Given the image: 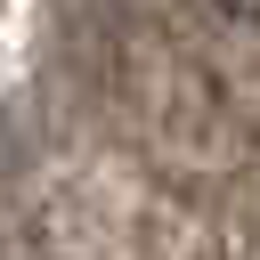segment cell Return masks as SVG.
I'll return each instance as SVG.
<instances>
[{
	"mask_svg": "<svg viewBox=\"0 0 260 260\" xmlns=\"http://www.w3.org/2000/svg\"><path fill=\"white\" fill-rule=\"evenodd\" d=\"M211 16H228V24H260V0H211Z\"/></svg>",
	"mask_w": 260,
	"mask_h": 260,
	"instance_id": "obj_1",
	"label": "cell"
}]
</instances>
